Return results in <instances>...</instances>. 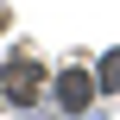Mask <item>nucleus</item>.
<instances>
[{"instance_id": "nucleus-1", "label": "nucleus", "mask_w": 120, "mask_h": 120, "mask_svg": "<svg viewBox=\"0 0 120 120\" xmlns=\"http://www.w3.org/2000/svg\"><path fill=\"white\" fill-rule=\"evenodd\" d=\"M38 82H44L38 57H19V63H6V76H0V89H6L13 101H32V95H38Z\"/></svg>"}, {"instance_id": "nucleus-2", "label": "nucleus", "mask_w": 120, "mask_h": 120, "mask_svg": "<svg viewBox=\"0 0 120 120\" xmlns=\"http://www.w3.org/2000/svg\"><path fill=\"white\" fill-rule=\"evenodd\" d=\"M57 101H63L70 114H82V108L95 101V76H89V70H63V76H57Z\"/></svg>"}, {"instance_id": "nucleus-3", "label": "nucleus", "mask_w": 120, "mask_h": 120, "mask_svg": "<svg viewBox=\"0 0 120 120\" xmlns=\"http://www.w3.org/2000/svg\"><path fill=\"white\" fill-rule=\"evenodd\" d=\"M95 82H101V89H120V51L108 57V63H101V76H95Z\"/></svg>"}, {"instance_id": "nucleus-4", "label": "nucleus", "mask_w": 120, "mask_h": 120, "mask_svg": "<svg viewBox=\"0 0 120 120\" xmlns=\"http://www.w3.org/2000/svg\"><path fill=\"white\" fill-rule=\"evenodd\" d=\"M0 25H6V6H0Z\"/></svg>"}]
</instances>
